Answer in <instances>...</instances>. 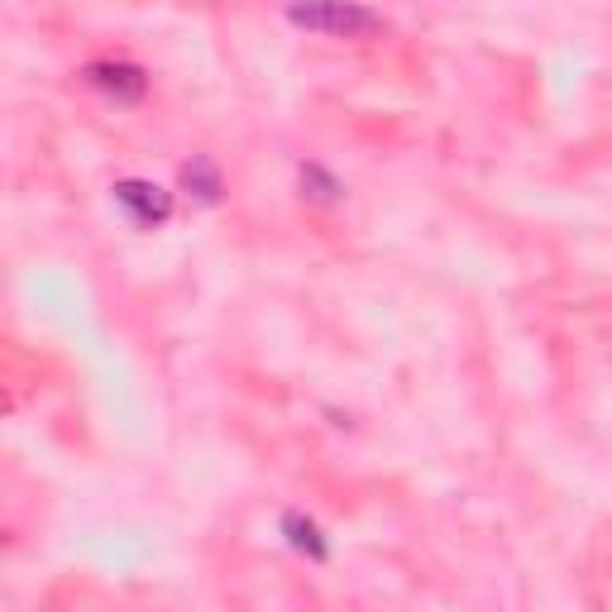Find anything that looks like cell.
Returning <instances> with one entry per match:
<instances>
[{"label": "cell", "instance_id": "cell-2", "mask_svg": "<svg viewBox=\"0 0 612 612\" xmlns=\"http://www.w3.org/2000/svg\"><path fill=\"white\" fill-rule=\"evenodd\" d=\"M115 207L139 225V230H159V225L173 215V197L153 183H139V177H125L115 183Z\"/></svg>", "mask_w": 612, "mask_h": 612}, {"label": "cell", "instance_id": "cell-5", "mask_svg": "<svg viewBox=\"0 0 612 612\" xmlns=\"http://www.w3.org/2000/svg\"><path fill=\"white\" fill-rule=\"evenodd\" d=\"M340 191L345 187L335 183V177L321 163H307L302 167V197H311V201H340Z\"/></svg>", "mask_w": 612, "mask_h": 612}, {"label": "cell", "instance_id": "cell-1", "mask_svg": "<svg viewBox=\"0 0 612 612\" xmlns=\"http://www.w3.org/2000/svg\"><path fill=\"white\" fill-rule=\"evenodd\" d=\"M287 20L297 29L311 34H335V39H364V34L383 29V15H374L359 0H292L287 5Z\"/></svg>", "mask_w": 612, "mask_h": 612}, {"label": "cell", "instance_id": "cell-4", "mask_svg": "<svg viewBox=\"0 0 612 612\" xmlns=\"http://www.w3.org/2000/svg\"><path fill=\"white\" fill-rule=\"evenodd\" d=\"M283 532H287V541H292L297 550H307L311 560H326V541H321V526H316V522H307V517H297V512H287V517H283Z\"/></svg>", "mask_w": 612, "mask_h": 612}, {"label": "cell", "instance_id": "cell-3", "mask_svg": "<svg viewBox=\"0 0 612 612\" xmlns=\"http://www.w3.org/2000/svg\"><path fill=\"white\" fill-rule=\"evenodd\" d=\"M87 82L96 91L115 96V101H139L149 91V77L135 63H87Z\"/></svg>", "mask_w": 612, "mask_h": 612}, {"label": "cell", "instance_id": "cell-6", "mask_svg": "<svg viewBox=\"0 0 612 612\" xmlns=\"http://www.w3.org/2000/svg\"><path fill=\"white\" fill-rule=\"evenodd\" d=\"M183 183H187V187H201V197H207V201L221 197V177H215V167H211L207 159H191V163L183 167Z\"/></svg>", "mask_w": 612, "mask_h": 612}]
</instances>
